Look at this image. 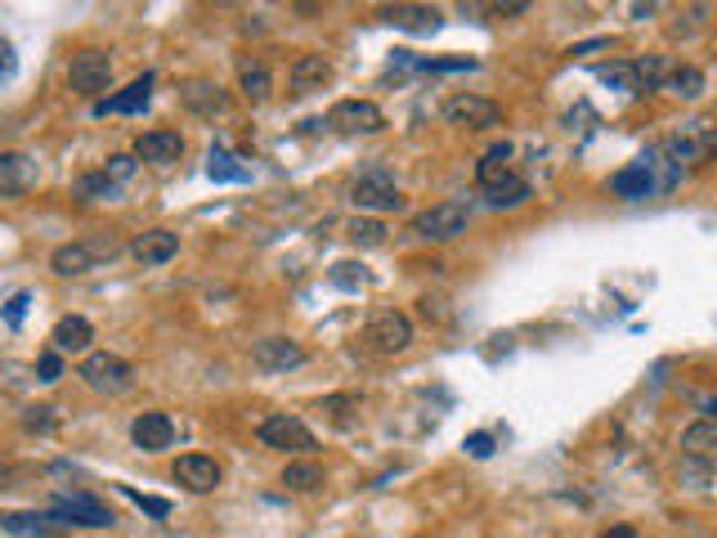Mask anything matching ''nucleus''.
I'll list each match as a JSON object with an SVG mask.
<instances>
[{"label": "nucleus", "instance_id": "nucleus-6", "mask_svg": "<svg viewBox=\"0 0 717 538\" xmlns=\"http://www.w3.org/2000/svg\"><path fill=\"white\" fill-rule=\"evenodd\" d=\"M327 126L341 135H377L386 126V113L373 99H336L327 108Z\"/></svg>", "mask_w": 717, "mask_h": 538}, {"label": "nucleus", "instance_id": "nucleus-23", "mask_svg": "<svg viewBox=\"0 0 717 538\" xmlns=\"http://www.w3.org/2000/svg\"><path fill=\"white\" fill-rule=\"evenodd\" d=\"M382 19L391 28H408V32H435L440 28V10L435 6H386Z\"/></svg>", "mask_w": 717, "mask_h": 538}, {"label": "nucleus", "instance_id": "nucleus-17", "mask_svg": "<svg viewBox=\"0 0 717 538\" xmlns=\"http://www.w3.org/2000/svg\"><path fill=\"white\" fill-rule=\"evenodd\" d=\"M131 440H135V449H144V454H162V449H171V440H175V422L166 417V413H140L135 422H131Z\"/></svg>", "mask_w": 717, "mask_h": 538}, {"label": "nucleus", "instance_id": "nucleus-10", "mask_svg": "<svg viewBox=\"0 0 717 538\" xmlns=\"http://www.w3.org/2000/svg\"><path fill=\"white\" fill-rule=\"evenodd\" d=\"M664 153L681 166V162H708L713 153H717V126L713 122H690L686 131H677L668 144H664Z\"/></svg>", "mask_w": 717, "mask_h": 538}, {"label": "nucleus", "instance_id": "nucleus-24", "mask_svg": "<svg viewBox=\"0 0 717 538\" xmlns=\"http://www.w3.org/2000/svg\"><path fill=\"white\" fill-rule=\"evenodd\" d=\"M0 529L14 534V538H59L54 520L37 516V511H0Z\"/></svg>", "mask_w": 717, "mask_h": 538}, {"label": "nucleus", "instance_id": "nucleus-34", "mask_svg": "<svg viewBox=\"0 0 717 538\" xmlns=\"http://www.w3.org/2000/svg\"><path fill=\"white\" fill-rule=\"evenodd\" d=\"M206 171H211V180H248V171L233 162V153H229V149H211Z\"/></svg>", "mask_w": 717, "mask_h": 538}, {"label": "nucleus", "instance_id": "nucleus-33", "mask_svg": "<svg viewBox=\"0 0 717 538\" xmlns=\"http://www.w3.org/2000/svg\"><path fill=\"white\" fill-rule=\"evenodd\" d=\"M77 197H85V202H99V197H117V184L103 175V171H94V175H81L77 180Z\"/></svg>", "mask_w": 717, "mask_h": 538}, {"label": "nucleus", "instance_id": "nucleus-25", "mask_svg": "<svg viewBox=\"0 0 717 538\" xmlns=\"http://www.w3.org/2000/svg\"><path fill=\"white\" fill-rule=\"evenodd\" d=\"M512 175V144L503 140V144H494L481 162H475V180H481L485 189H494L498 180H507Z\"/></svg>", "mask_w": 717, "mask_h": 538}, {"label": "nucleus", "instance_id": "nucleus-27", "mask_svg": "<svg viewBox=\"0 0 717 538\" xmlns=\"http://www.w3.org/2000/svg\"><path fill=\"white\" fill-rule=\"evenodd\" d=\"M283 485L292 494H319L323 489V467L314 458H296V463L283 467Z\"/></svg>", "mask_w": 717, "mask_h": 538}, {"label": "nucleus", "instance_id": "nucleus-45", "mask_svg": "<svg viewBox=\"0 0 717 538\" xmlns=\"http://www.w3.org/2000/svg\"><path fill=\"white\" fill-rule=\"evenodd\" d=\"M14 72V50H10V41H0V77H10Z\"/></svg>", "mask_w": 717, "mask_h": 538}, {"label": "nucleus", "instance_id": "nucleus-29", "mask_svg": "<svg viewBox=\"0 0 717 538\" xmlns=\"http://www.w3.org/2000/svg\"><path fill=\"white\" fill-rule=\"evenodd\" d=\"M345 234H350L354 247H382L391 230H386V221H377V215H354Z\"/></svg>", "mask_w": 717, "mask_h": 538}, {"label": "nucleus", "instance_id": "nucleus-28", "mask_svg": "<svg viewBox=\"0 0 717 538\" xmlns=\"http://www.w3.org/2000/svg\"><path fill=\"white\" fill-rule=\"evenodd\" d=\"M238 90H243L252 103H265L270 90H274L270 68H265V63H243V68H238Z\"/></svg>", "mask_w": 717, "mask_h": 538}, {"label": "nucleus", "instance_id": "nucleus-7", "mask_svg": "<svg viewBox=\"0 0 717 538\" xmlns=\"http://www.w3.org/2000/svg\"><path fill=\"white\" fill-rule=\"evenodd\" d=\"M364 342H368L377 355H404V351L413 346V318L400 314V309H382V314L368 318Z\"/></svg>", "mask_w": 717, "mask_h": 538}, {"label": "nucleus", "instance_id": "nucleus-41", "mask_svg": "<svg viewBox=\"0 0 717 538\" xmlns=\"http://www.w3.org/2000/svg\"><path fill=\"white\" fill-rule=\"evenodd\" d=\"M354 408H358L354 395H327V399H319V413H332V417H345V413H354Z\"/></svg>", "mask_w": 717, "mask_h": 538}, {"label": "nucleus", "instance_id": "nucleus-44", "mask_svg": "<svg viewBox=\"0 0 717 538\" xmlns=\"http://www.w3.org/2000/svg\"><path fill=\"white\" fill-rule=\"evenodd\" d=\"M417 305H422V314H426V318H435V323H440V318H448V309H444L448 301H444V296H422Z\"/></svg>", "mask_w": 717, "mask_h": 538}, {"label": "nucleus", "instance_id": "nucleus-30", "mask_svg": "<svg viewBox=\"0 0 717 538\" xmlns=\"http://www.w3.org/2000/svg\"><path fill=\"white\" fill-rule=\"evenodd\" d=\"M664 90H673L677 99H699V94H704V72L690 68V63H681V68H673V72L664 77Z\"/></svg>", "mask_w": 717, "mask_h": 538}, {"label": "nucleus", "instance_id": "nucleus-38", "mask_svg": "<svg viewBox=\"0 0 717 538\" xmlns=\"http://www.w3.org/2000/svg\"><path fill=\"white\" fill-rule=\"evenodd\" d=\"M122 494H127V498H131L135 507H144L149 516H158V520H166V516H171V503H166V498H153V494H140V489H131V485H127Z\"/></svg>", "mask_w": 717, "mask_h": 538}, {"label": "nucleus", "instance_id": "nucleus-16", "mask_svg": "<svg viewBox=\"0 0 717 538\" xmlns=\"http://www.w3.org/2000/svg\"><path fill=\"white\" fill-rule=\"evenodd\" d=\"M180 99H184L189 113H198V118H220V113H229V94H224L215 81H206V77L180 81Z\"/></svg>", "mask_w": 717, "mask_h": 538}, {"label": "nucleus", "instance_id": "nucleus-37", "mask_svg": "<svg viewBox=\"0 0 717 538\" xmlns=\"http://www.w3.org/2000/svg\"><path fill=\"white\" fill-rule=\"evenodd\" d=\"M135 171H140V158H135V153H117V158H108V166H103V175H108L112 184H127Z\"/></svg>", "mask_w": 717, "mask_h": 538}, {"label": "nucleus", "instance_id": "nucleus-3", "mask_svg": "<svg viewBox=\"0 0 717 538\" xmlns=\"http://www.w3.org/2000/svg\"><path fill=\"white\" fill-rule=\"evenodd\" d=\"M256 440H261L265 449H279V454H305V458L319 449L314 430H310L301 417H292V413H270V417L256 426Z\"/></svg>", "mask_w": 717, "mask_h": 538}, {"label": "nucleus", "instance_id": "nucleus-13", "mask_svg": "<svg viewBox=\"0 0 717 538\" xmlns=\"http://www.w3.org/2000/svg\"><path fill=\"white\" fill-rule=\"evenodd\" d=\"M220 463L211 458V454H184V458H175V467H171V480L175 485H184L189 494H211L215 485H220Z\"/></svg>", "mask_w": 717, "mask_h": 538}, {"label": "nucleus", "instance_id": "nucleus-1", "mask_svg": "<svg viewBox=\"0 0 717 538\" xmlns=\"http://www.w3.org/2000/svg\"><path fill=\"white\" fill-rule=\"evenodd\" d=\"M112 256H122V238H112V234H99V238H77V243H63L50 252V270L59 278H81L90 270H99L103 261Z\"/></svg>", "mask_w": 717, "mask_h": 538}, {"label": "nucleus", "instance_id": "nucleus-2", "mask_svg": "<svg viewBox=\"0 0 717 538\" xmlns=\"http://www.w3.org/2000/svg\"><path fill=\"white\" fill-rule=\"evenodd\" d=\"M77 377L94 390V395H127L135 386V364L122 355H108V351H90L77 368Z\"/></svg>", "mask_w": 717, "mask_h": 538}, {"label": "nucleus", "instance_id": "nucleus-32", "mask_svg": "<svg viewBox=\"0 0 717 538\" xmlns=\"http://www.w3.org/2000/svg\"><path fill=\"white\" fill-rule=\"evenodd\" d=\"M633 77H637V94H646V90H659V85H664L668 68H664L659 54H650V59H637V63H633Z\"/></svg>", "mask_w": 717, "mask_h": 538}, {"label": "nucleus", "instance_id": "nucleus-46", "mask_svg": "<svg viewBox=\"0 0 717 538\" xmlns=\"http://www.w3.org/2000/svg\"><path fill=\"white\" fill-rule=\"evenodd\" d=\"M602 538H637V529H633V525H610Z\"/></svg>", "mask_w": 717, "mask_h": 538}, {"label": "nucleus", "instance_id": "nucleus-31", "mask_svg": "<svg viewBox=\"0 0 717 538\" xmlns=\"http://www.w3.org/2000/svg\"><path fill=\"white\" fill-rule=\"evenodd\" d=\"M529 197V184L521 180V175H507V180H498L494 189H485V202L494 206V211H503V206H521Z\"/></svg>", "mask_w": 717, "mask_h": 538}, {"label": "nucleus", "instance_id": "nucleus-20", "mask_svg": "<svg viewBox=\"0 0 717 538\" xmlns=\"http://www.w3.org/2000/svg\"><path fill=\"white\" fill-rule=\"evenodd\" d=\"M681 458L686 463H699L704 471H713L717 467V422H695V426H686L681 430Z\"/></svg>", "mask_w": 717, "mask_h": 538}, {"label": "nucleus", "instance_id": "nucleus-43", "mask_svg": "<svg viewBox=\"0 0 717 538\" xmlns=\"http://www.w3.org/2000/svg\"><path fill=\"white\" fill-rule=\"evenodd\" d=\"M28 292H19V296H10V305H6V323H10V328H19V323H23V314H28Z\"/></svg>", "mask_w": 717, "mask_h": 538}, {"label": "nucleus", "instance_id": "nucleus-8", "mask_svg": "<svg viewBox=\"0 0 717 538\" xmlns=\"http://www.w3.org/2000/svg\"><path fill=\"white\" fill-rule=\"evenodd\" d=\"M108 81H112V54L108 50L85 45V50L72 54V63H68V90L72 94H99V90H108Z\"/></svg>", "mask_w": 717, "mask_h": 538}, {"label": "nucleus", "instance_id": "nucleus-12", "mask_svg": "<svg viewBox=\"0 0 717 538\" xmlns=\"http://www.w3.org/2000/svg\"><path fill=\"white\" fill-rule=\"evenodd\" d=\"M37 180H41L37 158H28V153H19V149H6V153H0V197H23V193L37 189Z\"/></svg>", "mask_w": 717, "mask_h": 538}, {"label": "nucleus", "instance_id": "nucleus-14", "mask_svg": "<svg viewBox=\"0 0 717 538\" xmlns=\"http://www.w3.org/2000/svg\"><path fill=\"white\" fill-rule=\"evenodd\" d=\"M252 364L261 373H287V368H301L305 364V346L292 342V337H265L252 346Z\"/></svg>", "mask_w": 717, "mask_h": 538}, {"label": "nucleus", "instance_id": "nucleus-21", "mask_svg": "<svg viewBox=\"0 0 717 538\" xmlns=\"http://www.w3.org/2000/svg\"><path fill=\"white\" fill-rule=\"evenodd\" d=\"M90 342H94V328L81 314H63L50 333V351H59V355H81V351H90Z\"/></svg>", "mask_w": 717, "mask_h": 538}, {"label": "nucleus", "instance_id": "nucleus-15", "mask_svg": "<svg viewBox=\"0 0 717 538\" xmlns=\"http://www.w3.org/2000/svg\"><path fill=\"white\" fill-rule=\"evenodd\" d=\"M149 99H153V72L135 77V81H131L127 90H117V94L99 99V103H94V118H108V113H117V118H131V113H144V108H149Z\"/></svg>", "mask_w": 717, "mask_h": 538}, {"label": "nucleus", "instance_id": "nucleus-47", "mask_svg": "<svg viewBox=\"0 0 717 538\" xmlns=\"http://www.w3.org/2000/svg\"><path fill=\"white\" fill-rule=\"evenodd\" d=\"M14 476H19V467H10V463H0V489H10V485H14Z\"/></svg>", "mask_w": 717, "mask_h": 538}, {"label": "nucleus", "instance_id": "nucleus-4", "mask_svg": "<svg viewBox=\"0 0 717 538\" xmlns=\"http://www.w3.org/2000/svg\"><path fill=\"white\" fill-rule=\"evenodd\" d=\"M466 225H471V211L462 202H440V206L413 215V234L426 243H453L466 234Z\"/></svg>", "mask_w": 717, "mask_h": 538}, {"label": "nucleus", "instance_id": "nucleus-11", "mask_svg": "<svg viewBox=\"0 0 717 538\" xmlns=\"http://www.w3.org/2000/svg\"><path fill=\"white\" fill-rule=\"evenodd\" d=\"M350 202H354L358 211H404V193H400L395 180L382 175V171L358 175L354 189H350Z\"/></svg>", "mask_w": 717, "mask_h": 538}, {"label": "nucleus", "instance_id": "nucleus-19", "mask_svg": "<svg viewBox=\"0 0 717 538\" xmlns=\"http://www.w3.org/2000/svg\"><path fill=\"white\" fill-rule=\"evenodd\" d=\"M131 256H135L144 270L171 265V261L180 256V234H171V230H149V234H140V238L131 243Z\"/></svg>", "mask_w": 717, "mask_h": 538}, {"label": "nucleus", "instance_id": "nucleus-22", "mask_svg": "<svg viewBox=\"0 0 717 538\" xmlns=\"http://www.w3.org/2000/svg\"><path fill=\"white\" fill-rule=\"evenodd\" d=\"M332 81V63L323 59V54H301L296 63H292V90L296 94H314V90H323Z\"/></svg>", "mask_w": 717, "mask_h": 538}, {"label": "nucleus", "instance_id": "nucleus-9", "mask_svg": "<svg viewBox=\"0 0 717 538\" xmlns=\"http://www.w3.org/2000/svg\"><path fill=\"white\" fill-rule=\"evenodd\" d=\"M50 520L54 525H85V529H108L117 516L99 503V498H90V494H54V503H50Z\"/></svg>", "mask_w": 717, "mask_h": 538}, {"label": "nucleus", "instance_id": "nucleus-26", "mask_svg": "<svg viewBox=\"0 0 717 538\" xmlns=\"http://www.w3.org/2000/svg\"><path fill=\"white\" fill-rule=\"evenodd\" d=\"M610 189H615L619 197H628V202L646 197V193L655 189V180H650V166H646V162H637V166H624V171H615V175H610Z\"/></svg>", "mask_w": 717, "mask_h": 538}, {"label": "nucleus", "instance_id": "nucleus-36", "mask_svg": "<svg viewBox=\"0 0 717 538\" xmlns=\"http://www.w3.org/2000/svg\"><path fill=\"white\" fill-rule=\"evenodd\" d=\"M59 422H54V408L50 404H32V408H23V430H32V436H50Z\"/></svg>", "mask_w": 717, "mask_h": 538}, {"label": "nucleus", "instance_id": "nucleus-42", "mask_svg": "<svg viewBox=\"0 0 717 538\" xmlns=\"http://www.w3.org/2000/svg\"><path fill=\"white\" fill-rule=\"evenodd\" d=\"M466 454L471 458H489L494 454V436H489V430H475V436H466Z\"/></svg>", "mask_w": 717, "mask_h": 538}, {"label": "nucleus", "instance_id": "nucleus-5", "mask_svg": "<svg viewBox=\"0 0 717 538\" xmlns=\"http://www.w3.org/2000/svg\"><path fill=\"white\" fill-rule=\"evenodd\" d=\"M444 122L448 126H462V131H489V126H498L503 122V108L494 103V99H485V94H448L444 99Z\"/></svg>", "mask_w": 717, "mask_h": 538}, {"label": "nucleus", "instance_id": "nucleus-39", "mask_svg": "<svg viewBox=\"0 0 717 538\" xmlns=\"http://www.w3.org/2000/svg\"><path fill=\"white\" fill-rule=\"evenodd\" d=\"M602 77H606V81H615V85H624V90H633V94H637V77H633V63H610V68H602Z\"/></svg>", "mask_w": 717, "mask_h": 538}, {"label": "nucleus", "instance_id": "nucleus-18", "mask_svg": "<svg viewBox=\"0 0 717 538\" xmlns=\"http://www.w3.org/2000/svg\"><path fill=\"white\" fill-rule=\"evenodd\" d=\"M135 158L149 166H171L184 158V135L180 131H144L135 140Z\"/></svg>", "mask_w": 717, "mask_h": 538}, {"label": "nucleus", "instance_id": "nucleus-40", "mask_svg": "<svg viewBox=\"0 0 717 538\" xmlns=\"http://www.w3.org/2000/svg\"><path fill=\"white\" fill-rule=\"evenodd\" d=\"M37 373H41V382H59V377H63V355H59V351H46V355L37 359Z\"/></svg>", "mask_w": 717, "mask_h": 538}, {"label": "nucleus", "instance_id": "nucleus-35", "mask_svg": "<svg viewBox=\"0 0 717 538\" xmlns=\"http://www.w3.org/2000/svg\"><path fill=\"white\" fill-rule=\"evenodd\" d=\"M332 283L341 287V292H358L368 283V274H364V265H354V261H336L332 265Z\"/></svg>", "mask_w": 717, "mask_h": 538}]
</instances>
